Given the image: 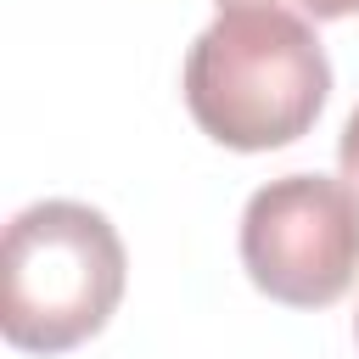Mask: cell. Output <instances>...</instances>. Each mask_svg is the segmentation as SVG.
<instances>
[{
    "mask_svg": "<svg viewBox=\"0 0 359 359\" xmlns=\"http://www.w3.org/2000/svg\"><path fill=\"white\" fill-rule=\"evenodd\" d=\"M331 95V62L314 28L280 6H224L185 50V107L230 151L292 146Z\"/></svg>",
    "mask_w": 359,
    "mask_h": 359,
    "instance_id": "obj_1",
    "label": "cell"
},
{
    "mask_svg": "<svg viewBox=\"0 0 359 359\" xmlns=\"http://www.w3.org/2000/svg\"><path fill=\"white\" fill-rule=\"evenodd\" d=\"M241 264L286 309H325L359 275V191L331 174H280L247 196Z\"/></svg>",
    "mask_w": 359,
    "mask_h": 359,
    "instance_id": "obj_3",
    "label": "cell"
},
{
    "mask_svg": "<svg viewBox=\"0 0 359 359\" xmlns=\"http://www.w3.org/2000/svg\"><path fill=\"white\" fill-rule=\"evenodd\" d=\"M353 337H359V314H353Z\"/></svg>",
    "mask_w": 359,
    "mask_h": 359,
    "instance_id": "obj_6",
    "label": "cell"
},
{
    "mask_svg": "<svg viewBox=\"0 0 359 359\" xmlns=\"http://www.w3.org/2000/svg\"><path fill=\"white\" fill-rule=\"evenodd\" d=\"M129 280L112 219L90 202H34L0 241V331L11 348L62 353L95 337Z\"/></svg>",
    "mask_w": 359,
    "mask_h": 359,
    "instance_id": "obj_2",
    "label": "cell"
},
{
    "mask_svg": "<svg viewBox=\"0 0 359 359\" xmlns=\"http://www.w3.org/2000/svg\"><path fill=\"white\" fill-rule=\"evenodd\" d=\"M219 6H280V0H219ZM286 6H297L314 22H337V17H353L359 11V0H286Z\"/></svg>",
    "mask_w": 359,
    "mask_h": 359,
    "instance_id": "obj_4",
    "label": "cell"
},
{
    "mask_svg": "<svg viewBox=\"0 0 359 359\" xmlns=\"http://www.w3.org/2000/svg\"><path fill=\"white\" fill-rule=\"evenodd\" d=\"M337 163H342V180L359 191V107L348 112V123H342V140H337Z\"/></svg>",
    "mask_w": 359,
    "mask_h": 359,
    "instance_id": "obj_5",
    "label": "cell"
}]
</instances>
